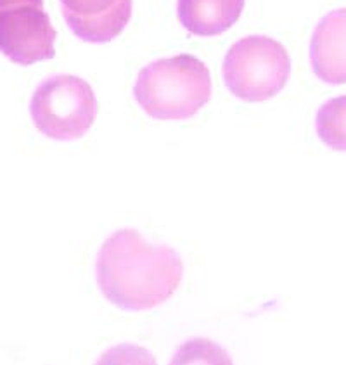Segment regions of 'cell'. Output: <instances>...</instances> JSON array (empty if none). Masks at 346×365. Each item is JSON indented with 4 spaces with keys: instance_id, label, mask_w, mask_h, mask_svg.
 <instances>
[{
    "instance_id": "5b68a950",
    "label": "cell",
    "mask_w": 346,
    "mask_h": 365,
    "mask_svg": "<svg viewBox=\"0 0 346 365\" xmlns=\"http://www.w3.org/2000/svg\"><path fill=\"white\" fill-rule=\"evenodd\" d=\"M56 30L44 0H0V52L30 66L56 56Z\"/></svg>"
},
{
    "instance_id": "ba28073f",
    "label": "cell",
    "mask_w": 346,
    "mask_h": 365,
    "mask_svg": "<svg viewBox=\"0 0 346 365\" xmlns=\"http://www.w3.org/2000/svg\"><path fill=\"white\" fill-rule=\"evenodd\" d=\"M69 30L88 43L111 42L125 30L132 18V0H116L108 11L99 14H76L63 9Z\"/></svg>"
},
{
    "instance_id": "30bf717a",
    "label": "cell",
    "mask_w": 346,
    "mask_h": 365,
    "mask_svg": "<svg viewBox=\"0 0 346 365\" xmlns=\"http://www.w3.org/2000/svg\"><path fill=\"white\" fill-rule=\"evenodd\" d=\"M116 0H61L63 9L73 11L76 14H99L108 11Z\"/></svg>"
},
{
    "instance_id": "52a82bcc",
    "label": "cell",
    "mask_w": 346,
    "mask_h": 365,
    "mask_svg": "<svg viewBox=\"0 0 346 365\" xmlns=\"http://www.w3.org/2000/svg\"><path fill=\"white\" fill-rule=\"evenodd\" d=\"M244 0H178V21L189 34L215 36L239 21Z\"/></svg>"
},
{
    "instance_id": "8992f818",
    "label": "cell",
    "mask_w": 346,
    "mask_h": 365,
    "mask_svg": "<svg viewBox=\"0 0 346 365\" xmlns=\"http://www.w3.org/2000/svg\"><path fill=\"white\" fill-rule=\"evenodd\" d=\"M310 63L325 83H346V7L324 16L310 42Z\"/></svg>"
},
{
    "instance_id": "7a4b0ae2",
    "label": "cell",
    "mask_w": 346,
    "mask_h": 365,
    "mask_svg": "<svg viewBox=\"0 0 346 365\" xmlns=\"http://www.w3.org/2000/svg\"><path fill=\"white\" fill-rule=\"evenodd\" d=\"M133 96L153 118L187 120L210 103V70L190 54L158 59L138 73Z\"/></svg>"
},
{
    "instance_id": "6da1fadb",
    "label": "cell",
    "mask_w": 346,
    "mask_h": 365,
    "mask_svg": "<svg viewBox=\"0 0 346 365\" xmlns=\"http://www.w3.org/2000/svg\"><path fill=\"white\" fill-rule=\"evenodd\" d=\"M97 284L121 310H149L168 302L184 277V263L168 246L149 245L137 230L121 229L101 247Z\"/></svg>"
},
{
    "instance_id": "3957f363",
    "label": "cell",
    "mask_w": 346,
    "mask_h": 365,
    "mask_svg": "<svg viewBox=\"0 0 346 365\" xmlns=\"http://www.w3.org/2000/svg\"><path fill=\"white\" fill-rule=\"evenodd\" d=\"M291 59L283 43L270 36H244L227 52L223 80L246 103H263L286 87Z\"/></svg>"
},
{
    "instance_id": "277c9868",
    "label": "cell",
    "mask_w": 346,
    "mask_h": 365,
    "mask_svg": "<svg viewBox=\"0 0 346 365\" xmlns=\"http://www.w3.org/2000/svg\"><path fill=\"white\" fill-rule=\"evenodd\" d=\"M92 87L73 75L52 76L35 91L30 113L36 128L54 140L81 139L97 118Z\"/></svg>"
},
{
    "instance_id": "9c48e42d",
    "label": "cell",
    "mask_w": 346,
    "mask_h": 365,
    "mask_svg": "<svg viewBox=\"0 0 346 365\" xmlns=\"http://www.w3.org/2000/svg\"><path fill=\"white\" fill-rule=\"evenodd\" d=\"M317 135L335 151L346 153V96L329 99L317 111Z\"/></svg>"
}]
</instances>
